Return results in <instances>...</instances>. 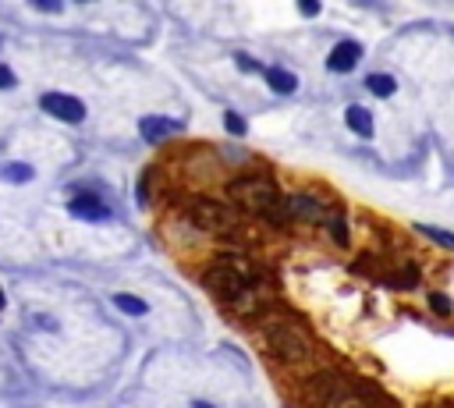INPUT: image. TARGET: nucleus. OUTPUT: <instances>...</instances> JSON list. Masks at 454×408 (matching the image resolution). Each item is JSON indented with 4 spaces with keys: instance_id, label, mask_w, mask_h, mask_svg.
<instances>
[{
    "instance_id": "26",
    "label": "nucleus",
    "mask_w": 454,
    "mask_h": 408,
    "mask_svg": "<svg viewBox=\"0 0 454 408\" xmlns=\"http://www.w3.org/2000/svg\"><path fill=\"white\" fill-rule=\"evenodd\" d=\"M192 408H213V404H209V401H199V397H195V401H192Z\"/></svg>"
},
{
    "instance_id": "24",
    "label": "nucleus",
    "mask_w": 454,
    "mask_h": 408,
    "mask_svg": "<svg viewBox=\"0 0 454 408\" xmlns=\"http://www.w3.org/2000/svg\"><path fill=\"white\" fill-rule=\"evenodd\" d=\"M298 11H302L305 18H316V15H320V4H316V0H298Z\"/></svg>"
},
{
    "instance_id": "18",
    "label": "nucleus",
    "mask_w": 454,
    "mask_h": 408,
    "mask_svg": "<svg viewBox=\"0 0 454 408\" xmlns=\"http://www.w3.org/2000/svg\"><path fill=\"white\" fill-rule=\"evenodd\" d=\"M366 86H369V93H373V96H394V89H397L394 75H383V71L369 75V78H366Z\"/></svg>"
},
{
    "instance_id": "13",
    "label": "nucleus",
    "mask_w": 454,
    "mask_h": 408,
    "mask_svg": "<svg viewBox=\"0 0 454 408\" xmlns=\"http://www.w3.org/2000/svg\"><path fill=\"white\" fill-rule=\"evenodd\" d=\"M344 124L359 135V139H373V132H376V124H373V114L366 110V107H359V103H351L348 110H344Z\"/></svg>"
},
{
    "instance_id": "2",
    "label": "nucleus",
    "mask_w": 454,
    "mask_h": 408,
    "mask_svg": "<svg viewBox=\"0 0 454 408\" xmlns=\"http://www.w3.org/2000/svg\"><path fill=\"white\" fill-rule=\"evenodd\" d=\"M267 281V274L260 270V263L245 252H213L202 267H199V284L227 309L235 298H242L252 284Z\"/></svg>"
},
{
    "instance_id": "22",
    "label": "nucleus",
    "mask_w": 454,
    "mask_h": 408,
    "mask_svg": "<svg viewBox=\"0 0 454 408\" xmlns=\"http://www.w3.org/2000/svg\"><path fill=\"white\" fill-rule=\"evenodd\" d=\"M235 64H238V68H242L245 75H256V71H263V68H260V64H256V61H252L249 54H238V57H235Z\"/></svg>"
},
{
    "instance_id": "19",
    "label": "nucleus",
    "mask_w": 454,
    "mask_h": 408,
    "mask_svg": "<svg viewBox=\"0 0 454 408\" xmlns=\"http://www.w3.org/2000/svg\"><path fill=\"white\" fill-rule=\"evenodd\" d=\"M223 128H227V135H235V139H245V132H249V124H245V117L238 110L223 114Z\"/></svg>"
},
{
    "instance_id": "20",
    "label": "nucleus",
    "mask_w": 454,
    "mask_h": 408,
    "mask_svg": "<svg viewBox=\"0 0 454 408\" xmlns=\"http://www.w3.org/2000/svg\"><path fill=\"white\" fill-rule=\"evenodd\" d=\"M429 309H433L436 316H443V320H447V316H454V302H450L443 291H433V295H429Z\"/></svg>"
},
{
    "instance_id": "4",
    "label": "nucleus",
    "mask_w": 454,
    "mask_h": 408,
    "mask_svg": "<svg viewBox=\"0 0 454 408\" xmlns=\"http://www.w3.org/2000/svg\"><path fill=\"white\" fill-rule=\"evenodd\" d=\"M181 214L209 238H238L242 235V214L231 206L227 199H213V195H188V202L181 206Z\"/></svg>"
},
{
    "instance_id": "8",
    "label": "nucleus",
    "mask_w": 454,
    "mask_h": 408,
    "mask_svg": "<svg viewBox=\"0 0 454 408\" xmlns=\"http://www.w3.org/2000/svg\"><path fill=\"white\" fill-rule=\"evenodd\" d=\"M40 107H43V114H50V117H57L64 124H82L86 121V103L68 96V93H43Z\"/></svg>"
},
{
    "instance_id": "6",
    "label": "nucleus",
    "mask_w": 454,
    "mask_h": 408,
    "mask_svg": "<svg viewBox=\"0 0 454 408\" xmlns=\"http://www.w3.org/2000/svg\"><path fill=\"white\" fill-rule=\"evenodd\" d=\"M284 214L291 221V228L298 224H313V228H323L330 214H337V202L330 195H313V192H288L284 199Z\"/></svg>"
},
{
    "instance_id": "21",
    "label": "nucleus",
    "mask_w": 454,
    "mask_h": 408,
    "mask_svg": "<svg viewBox=\"0 0 454 408\" xmlns=\"http://www.w3.org/2000/svg\"><path fill=\"white\" fill-rule=\"evenodd\" d=\"M4 177L8 181H33V167L29 163H8L4 167Z\"/></svg>"
},
{
    "instance_id": "14",
    "label": "nucleus",
    "mask_w": 454,
    "mask_h": 408,
    "mask_svg": "<svg viewBox=\"0 0 454 408\" xmlns=\"http://www.w3.org/2000/svg\"><path fill=\"white\" fill-rule=\"evenodd\" d=\"M263 78H267V86H270L274 93H281V96H288V93L298 89V78H295L291 71H284V68H267Z\"/></svg>"
},
{
    "instance_id": "9",
    "label": "nucleus",
    "mask_w": 454,
    "mask_h": 408,
    "mask_svg": "<svg viewBox=\"0 0 454 408\" xmlns=\"http://www.w3.org/2000/svg\"><path fill=\"white\" fill-rule=\"evenodd\" d=\"M185 132V121H174V117H142L139 121V135H142V142H149V146H156V142H167V139H174V135H181Z\"/></svg>"
},
{
    "instance_id": "17",
    "label": "nucleus",
    "mask_w": 454,
    "mask_h": 408,
    "mask_svg": "<svg viewBox=\"0 0 454 408\" xmlns=\"http://www.w3.org/2000/svg\"><path fill=\"white\" fill-rule=\"evenodd\" d=\"M415 231H419L422 238H429L433 245H440V249L454 252V235H450V231H440V228H429V224H415Z\"/></svg>"
},
{
    "instance_id": "25",
    "label": "nucleus",
    "mask_w": 454,
    "mask_h": 408,
    "mask_svg": "<svg viewBox=\"0 0 454 408\" xmlns=\"http://www.w3.org/2000/svg\"><path fill=\"white\" fill-rule=\"evenodd\" d=\"M36 8H40V11H61L57 0H36Z\"/></svg>"
},
{
    "instance_id": "10",
    "label": "nucleus",
    "mask_w": 454,
    "mask_h": 408,
    "mask_svg": "<svg viewBox=\"0 0 454 408\" xmlns=\"http://www.w3.org/2000/svg\"><path fill=\"white\" fill-rule=\"evenodd\" d=\"M359 61H362V47H359L355 40H341V43H334V50L327 54V71L348 75V71H355Z\"/></svg>"
},
{
    "instance_id": "5",
    "label": "nucleus",
    "mask_w": 454,
    "mask_h": 408,
    "mask_svg": "<svg viewBox=\"0 0 454 408\" xmlns=\"http://www.w3.org/2000/svg\"><path fill=\"white\" fill-rule=\"evenodd\" d=\"M355 387V380L341 369H330V366H320L313 369L309 376H302V401L313 404V408H330L341 394H348Z\"/></svg>"
},
{
    "instance_id": "15",
    "label": "nucleus",
    "mask_w": 454,
    "mask_h": 408,
    "mask_svg": "<svg viewBox=\"0 0 454 408\" xmlns=\"http://www.w3.org/2000/svg\"><path fill=\"white\" fill-rule=\"evenodd\" d=\"M323 231L330 235V242H334L337 249H348V245H351V235H348V221L341 217V210L327 217V224H323Z\"/></svg>"
},
{
    "instance_id": "1",
    "label": "nucleus",
    "mask_w": 454,
    "mask_h": 408,
    "mask_svg": "<svg viewBox=\"0 0 454 408\" xmlns=\"http://www.w3.org/2000/svg\"><path fill=\"white\" fill-rule=\"evenodd\" d=\"M256 341L263 348V355L281 366L284 373H302L309 376L313 369H320V341L309 330V323L295 313V309H281L270 305L256 323Z\"/></svg>"
},
{
    "instance_id": "7",
    "label": "nucleus",
    "mask_w": 454,
    "mask_h": 408,
    "mask_svg": "<svg viewBox=\"0 0 454 408\" xmlns=\"http://www.w3.org/2000/svg\"><path fill=\"white\" fill-rule=\"evenodd\" d=\"M163 238H167L177 252H195V249H206V245H209V238H206L181 210L163 221Z\"/></svg>"
},
{
    "instance_id": "3",
    "label": "nucleus",
    "mask_w": 454,
    "mask_h": 408,
    "mask_svg": "<svg viewBox=\"0 0 454 408\" xmlns=\"http://www.w3.org/2000/svg\"><path fill=\"white\" fill-rule=\"evenodd\" d=\"M227 192V202L242 214V217H256L263 221L277 202H281V185L270 170H245V174H235L231 181L223 185Z\"/></svg>"
},
{
    "instance_id": "11",
    "label": "nucleus",
    "mask_w": 454,
    "mask_h": 408,
    "mask_svg": "<svg viewBox=\"0 0 454 408\" xmlns=\"http://www.w3.org/2000/svg\"><path fill=\"white\" fill-rule=\"evenodd\" d=\"M68 210H71V217H78V221H93V224H100V221H107L110 217V206L100 199V195H75V199H68Z\"/></svg>"
},
{
    "instance_id": "23",
    "label": "nucleus",
    "mask_w": 454,
    "mask_h": 408,
    "mask_svg": "<svg viewBox=\"0 0 454 408\" xmlns=\"http://www.w3.org/2000/svg\"><path fill=\"white\" fill-rule=\"evenodd\" d=\"M0 89H15V71L8 64H0Z\"/></svg>"
},
{
    "instance_id": "27",
    "label": "nucleus",
    "mask_w": 454,
    "mask_h": 408,
    "mask_svg": "<svg viewBox=\"0 0 454 408\" xmlns=\"http://www.w3.org/2000/svg\"><path fill=\"white\" fill-rule=\"evenodd\" d=\"M8 305V298H4V288H0V309H4Z\"/></svg>"
},
{
    "instance_id": "12",
    "label": "nucleus",
    "mask_w": 454,
    "mask_h": 408,
    "mask_svg": "<svg viewBox=\"0 0 454 408\" xmlns=\"http://www.w3.org/2000/svg\"><path fill=\"white\" fill-rule=\"evenodd\" d=\"M380 281H383L387 288H397V291H415V288L422 284V270H419L415 263H401L397 270L383 274Z\"/></svg>"
},
{
    "instance_id": "16",
    "label": "nucleus",
    "mask_w": 454,
    "mask_h": 408,
    "mask_svg": "<svg viewBox=\"0 0 454 408\" xmlns=\"http://www.w3.org/2000/svg\"><path fill=\"white\" fill-rule=\"evenodd\" d=\"M114 305H117L121 313H128V316H146V313H149V305H146L139 295H128V291H117V295H114Z\"/></svg>"
}]
</instances>
